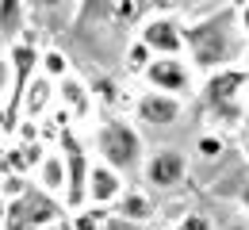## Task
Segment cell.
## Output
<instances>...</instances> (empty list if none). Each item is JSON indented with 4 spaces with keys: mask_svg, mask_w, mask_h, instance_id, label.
<instances>
[{
    "mask_svg": "<svg viewBox=\"0 0 249 230\" xmlns=\"http://www.w3.org/2000/svg\"><path fill=\"white\" fill-rule=\"evenodd\" d=\"M242 50H246V38L238 31L234 8H218L211 16H199V19L184 23V58L199 77L226 66H238Z\"/></svg>",
    "mask_w": 249,
    "mask_h": 230,
    "instance_id": "6da1fadb",
    "label": "cell"
},
{
    "mask_svg": "<svg viewBox=\"0 0 249 230\" xmlns=\"http://www.w3.org/2000/svg\"><path fill=\"white\" fill-rule=\"evenodd\" d=\"M92 150H96V161H104L107 169L130 177V173L142 169L146 138H142V131L130 119H123V115H104L92 131Z\"/></svg>",
    "mask_w": 249,
    "mask_h": 230,
    "instance_id": "7a4b0ae2",
    "label": "cell"
},
{
    "mask_svg": "<svg viewBox=\"0 0 249 230\" xmlns=\"http://www.w3.org/2000/svg\"><path fill=\"white\" fill-rule=\"evenodd\" d=\"M246 92H249V73L242 66H226V69H215L199 81V96H203V107L226 119L230 123H242V111H246Z\"/></svg>",
    "mask_w": 249,
    "mask_h": 230,
    "instance_id": "3957f363",
    "label": "cell"
},
{
    "mask_svg": "<svg viewBox=\"0 0 249 230\" xmlns=\"http://www.w3.org/2000/svg\"><path fill=\"white\" fill-rule=\"evenodd\" d=\"M142 88L188 100L192 92H199V73L188 66V58H154L142 73Z\"/></svg>",
    "mask_w": 249,
    "mask_h": 230,
    "instance_id": "277c9868",
    "label": "cell"
},
{
    "mask_svg": "<svg viewBox=\"0 0 249 230\" xmlns=\"http://www.w3.org/2000/svg\"><path fill=\"white\" fill-rule=\"evenodd\" d=\"M138 42L150 46L154 58H184V19L169 16V12H154L138 23Z\"/></svg>",
    "mask_w": 249,
    "mask_h": 230,
    "instance_id": "5b68a950",
    "label": "cell"
},
{
    "mask_svg": "<svg viewBox=\"0 0 249 230\" xmlns=\"http://www.w3.org/2000/svg\"><path fill=\"white\" fill-rule=\"evenodd\" d=\"M130 123L134 127H154V131H165L173 123H180L184 115V100L165 96V92H154V88H138L134 100H130Z\"/></svg>",
    "mask_w": 249,
    "mask_h": 230,
    "instance_id": "8992f818",
    "label": "cell"
},
{
    "mask_svg": "<svg viewBox=\"0 0 249 230\" xmlns=\"http://www.w3.org/2000/svg\"><path fill=\"white\" fill-rule=\"evenodd\" d=\"M142 180L157 188V192H169V188H180L188 177V158L173 146H157V150H146L142 158Z\"/></svg>",
    "mask_w": 249,
    "mask_h": 230,
    "instance_id": "52a82bcc",
    "label": "cell"
},
{
    "mask_svg": "<svg viewBox=\"0 0 249 230\" xmlns=\"http://www.w3.org/2000/svg\"><path fill=\"white\" fill-rule=\"evenodd\" d=\"M54 107H62L65 119L77 127V123H89L96 115V104H92V92L85 85V77L77 73H65L62 81H54Z\"/></svg>",
    "mask_w": 249,
    "mask_h": 230,
    "instance_id": "ba28073f",
    "label": "cell"
},
{
    "mask_svg": "<svg viewBox=\"0 0 249 230\" xmlns=\"http://www.w3.org/2000/svg\"><path fill=\"white\" fill-rule=\"evenodd\" d=\"M126 177L107 169L104 161L89 165V180H85V207H96V211H111V203L123 196Z\"/></svg>",
    "mask_w": 249,
    "mask_h": 230,
    "instance_id": "9c48e42d",
    "label": "cell"
},
{
    "mask_svg": "<svg viewBox=\"0 0 249 230\" xmlns=\"http://www.w3.org/2000/svg\"><path fill=\"white\" fill-rule=\"evenodd\" d=\"M50 111H54V81H50L46 73H35L31 85H27L23 96H19V119L38 123V119H46Z\"/></svg>",
    "mask_w": 249,
    "mask_h": 230,
    "instance_id": "30bf717a",
    "label": "cell"
},
{
    "mask_svg": "<svg viewBox=\"0 0 249 230\" xmlns=\"http://www.w3.org/2000/svg\"><path fill=\"white\" fill-rule=\"evenodd\" d=\"M111 215H119L130 227H146L154 219V199H150V192H142V188H123V196L111 203Z\"/></svg>",
    "mask_w": 249,
    "mask_h": 230,
    "instance_id": "8fae6325",
    "label": "cell"
},
{
    "mask_svg": "<svg viewBox=\"0 0 249 230\" xmlns=\"http://www.w3.org/2000/svg\"><path fill=\"white\" fill-rule=\"evenodd\" d=\"M35 173H38V192L62 203V196H65V158H62V150H46V158L35 165Z\"/></svg>",
    "mask_w": 249,
    "mask_h": 230,
    "instance_id": "7c38bea8",
    "label": "cell"
},
{
    "mask_svg": "<svg viewBox=\"0 0 249 230\" xmlns=\"http://www.w3.org/2000/svg\"><path fill=\"white\" fill-rule=\"evenodd\" d=\"M85 85H89V92H92V104H96V107H100V104L115 107V104H119V96H123V85H119L115 77H104V73L89 77Z\"/></svg>",
    "mask_w": 249,
    "mask_h": 230,
    "instance_id": "4fadbf2b",
    "label": "cell"
},
{
    "mask_svg": "<svg viewBox=\"0 0 249 230\" xmlns=\"http://www.w3.org/2000/svg\"><path fill=\"white\" fill-rule=\"evenodd\" d=\"M150 62H154L150 46H146V42H138V38H130V42H126V54H123V66H126V73L142 81V73H146V66H150Z\"/></svg>",
    "mask_w": 249,
    "mask_h": 230,
    "instance_id": "5bb4252c",
    "label": "cell"
},
{
    "mask_svg": "<svg viewBox=\"0 0 249 230\" xmlns=\"http://www.w3.org/2000/svg\"><path fill=\"white\" fill-rule=\"evenodd\" d=\"M38 73H46L50 81H62L65 73H73V66H69V58H65L58 46H42V58H38Z\"/></svg>",
    "mask_w": 249,
    "mask_h": 230,
    "instance_id": "9a60e30c",
    "label": "cell"
},
{
    "mask_svg": "<svg viewBox=\"0 0 249 230\" xmlns=\"http://www.w3.org/2000/svg\"><path fill=\"white\" fill-rule=\"evenodd\" d=\"M196 146H199V158H207V161H215V158H222L226 154V134L222 131H203L199 138H196Z\"/></svg>",
    "mask_w": 249,
    "mask_h": 230,
    "instance_id": "2e32d148",
    "label": "cell"
},
{
    "mask_svg": "<svg viewBox=\"0 0 249 230\" xmlns=\"http://www.w3.org/2000/svg\"><path fill=\"white\" fill-rule=\"evenodd\" d=\"M27 8H31V12H42V16H46V12H73L77 0H27Z\"/></svg>",
    "mask_w": 249,
    "mask_h": 230,
    "instance_id": "e0dca14e",
    "label": "cell"
},
{
    "mask_svg": "<svg viewBox=\"0 0 249 230\" xmlns=\"http://www.w3.org/2000/svg\"><path fill=\"white\" fill-rule=\"evenodd\" d=\"M234 19H238V31H242V38L249 42V0L242 4V8H234Z\"/></svg>",
    "mask_w": 249,
    "mask_h": 230,
    "instance_id": "ac0fdd59",
    "label": "cell"
},
{
    "mask_svg": "<svg viewBox=\"0 0 249 230\" xmlns=\"http://www.w3.org/2000/svg\"><path fill=\"white\" fill-rule=\"evenodd\" d=\"M238 199H242V203H246V207H249V173H246V177H242V192H238Z\"/></svg>",
    "mask_w": 249,
    "mask_h": 230,
    "instance_id": "d6986e66",
    "label": "cell"
},
{
    "mask_svg": "<svg viewBox=\"0 0 249 230\" xmlns=\"http://www.w3.org/2000/svg\"><path fill=\"white\" fill-rule=\"evenodd\" d=\"M238 66H242V69L249 73V42H246V50H242V58H238Z\"/></svg>",
    "mask_w": 249,
    "mask_h": 230,
    "instance_id": "ffe728a7",
    "label": "cell"
},
{
    "mask_svg": "<svg viewBox=\"0 0 249 230\" xmlns=\"http://www.w3.org/2000/svg\"><path fill=\"white\" fill-rule=\"evenodd\" d=\"M242 150H246V158H249V127H246V138H242Z\"/></svg>",
    "mask_w": 249,
    "mask_h": 230,
    "instance_id": "44dd1931",
    "label": "cell"
},
{
    "mask_svg": "<svg viewBox=\"0 0 249 230\" xmlns=\"http://www.w3.org/2000/svg\"><path fill=\"white\" fill-rule=\"evenodd\" d=\"M100 4H104V8H107V12H111V8H115V4H119V0H100Z\"/></svg>",
    "mask_w": 249,
    "mask_h": 230,
    "instance_id": "7402d4cb",
    "label": "cell"
},
{
    "mask_svg": "<svg viewBox=\"0 0 249 230\" xmlns=\"http://www.w3.org/2000/svg\"><path fill=\"white\" fill-rule=\"evenodd\" d=\"M0 142H4V127H0Z\"/></svg>",
    "mask_w": 249,
    "mask_h": 230,
    "instance_id": "603a6c76",
    "label": "cell"
},
{
    "mask_svg": "<svg viewBox=\"0 0 249 230\" xmlns=\"http://www.w3.org/2000/svg\"><path fill=\"white\" fill-rule=\"evenodd\" d=\"M138 230H150V227H138Z\"/></svg>",
    "mask_w": 249,
    "mask_h": 230,
    "instance_id": "cb8c5ba5",
    "label": "cell"
},
{
    "mask_svg": "<svg viewBox=\"0 0 249 230\" xmlns=\"http://www.w3.org/2000/svg\"><path fill=\"white\" fill-rule=\"evenodd\" d=\"M0 46H4V38H0Z\"/></svg>",
    "mask_w": 249,
    "mask_h": 230,
    "instance_id": "d4e9b609",
    "label": "cell"
}]
</instances>
